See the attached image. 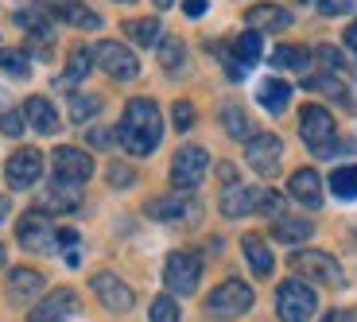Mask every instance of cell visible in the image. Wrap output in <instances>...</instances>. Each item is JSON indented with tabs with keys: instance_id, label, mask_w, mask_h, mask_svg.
<instances>
[{
	"instance_id": "cell-7",
	"label": "cell",
	"mask_w": 357,
	"mask_h": 322,
	"mask_svg": "<svg viewBox=\"0 0 357 322\" xmlns=\"http://www.w3.org/2000/svg\"><path fill=\"white\" fill-rule=\"evenodd\" d=\"M93 63L116 82H132L136 74H140V59H136L125 43H113V39H101V43L93 47Z\"/></svg>"
},
{
	"instance_id": "cell-43",
	"label": "cell",
	"mask_w": 357,
	"mask_h": 322,
	"mask_svg": "<svg viewBox=\"0 0 357 322\" xmlns=\"http://www.w3.org/2000/svg\"><path fill=\"white\" fill-rule=\"evenodd\" d=\"M109 179H113V187H132L136 175H132V167H121V163H113V167H109Z\"/></svg>"
},
{
	"instance_id": "cell-35",
	"label": "cell",
	"mask_w": 357,
	"mask_h": 322,
	"mask_svg": "<svg viewBox=\"0 0 357 322\" xmlns=\"http://www.w3.org/2000/svg\"><path fill=\"white\" fill-rule=\"evenodd\" d=\"M307 86H311V90H322L326 98L342 101V105H349V93H346V86H342V82L334 78V74H322V78H311Z\"/></svg>"
},
{
	"instance_id": "cell-11",
	"label": "cell",
	"mask_w": 357,
	"mask_h": 322,
	"mask_svg": "<svg viewBox=\"0 0 357 322\" xmlns=\"http://www.w3.org/2000/svg\"><path fill=\"white\" fill-rule=\"evenodd\" d=\"M39 175H43V152H36V148H20V152H12L8 163H4V179H8L12 190L36 187Z\"/></svg>"
},
{
	"instance_id": "cell-1",
	"label": "cell",
	"mask_w": 357,
	"mask_h": 322,
	"mask_svg": "<svg viewBox=\"0 0 357 322\" xmlns=\"http://www.w3.org/2000/svg\"><path fill=\"white\" fill-rule=\"evenodd\" d=\"M163 136V116H160V105L148 98H132L125 105V121L116 125V140L121 148L132 155H152L155 144Z\"/></svg>"
},
{
	"instance_id": "cell-10",
	"label": "cell",
	"mask_w": 357,
	"mask_h": 322,
	"mask_svg": "<svg viewBox=\"0 0 357 322\" xmlns=\"http://www.w3.org/2000/svg\"><path fill=\"white\" fill-rule=\"evenodd\" d=\"M245 160L257 175H276L280 160H284V140L276 132H257L245 144Z\"/></svg>"
},
{
	"instance_id": "cell-21",
	"label": "cell",
	"mask_w": 357,
	"mask_h": 322,
	"mask_svg": "<svg viewBox=\"0 0 357 322\" xmlns=\"http://www.w3.org/2000/svg\"><path fill=\"white\" fill-rule=\"evenodd\" d=\"M257 210V190L241 187V183H233V187L222 190V214L225 217H245Z\"/></svg>"
},
{
	"instance_id": "cell-16",
	"label": "cell",
	"mask_w": 357,
	"mask_h": 322,
	"mask_svg": "<svg viewBox=\"0 0 357 322\" xmlns=\"http://www.w3.org/2000/svg\"><path fill=\"white\" fill-rule=\"evenodd\" d=\"M245 24H249V31H284V27H291V12L280 8V4H252L249 12H245Z\"/></svg>"
},
{
	"instance_id": "cell-29",
	"label": "cell",
	"mask_w": 357,
	"mask_h": 322,
	"mask_svg": "<svg viewBox=\"0 0 357 322\" xmlns=\"http://www.w3.org/2000/svg\"><path fill=\"white\" fill-rule=\"evenodd\" d=\"M16 20H20V27H24L27 36H36V39H43V43H51V20H47L43 8H24Z\"/></svg>"
},
{
	"instance_id": "cell-17",
	"label": "cell",
	"mask_w": 357,
	"mask_h": 322,
	"mask_svg": "<svg viewBox=\"0 0 357 322\" xmlns=\"http://www.w3.org/2000/svg\"><path fill=\"white\" fill-rule=\"evenodd\" d=\"M39 291H43V276H39L36 268H12V276H8V299L12 303H20V307L36 303Z\"/></svg>"
},
{
	"instance_id": "cell-27",
	"label": "cell",
	"mask_w": 357,
	"mask_h": 322,
	"mask_svg": "<svg viewBox=\"0 0 357 322\" xmlns=\"http://www.w3.org/2000/svg\"><path fill=\"white\" fill-rule=\"evenodd\" d=\"M307 59H311V51L307 47H295V43H280L272 51V66L276 70H307Z\"/></svg>"
},
{
	"instance_id": "cell-26",
	"label": "cell",
	"mask_w": 357,
	"mask_h": 322,
	"mask_svg": "<svg viewBox=\"0 0 357 322\" xmlns=\"http://www.w3.org/2000/svg\"><path fill=\"white\" fill-rule=\"evenodd\" d=\"M89 66H93V51H89V47H74V51L66 54V70H63V78H59V86H78L89 74Z\"/></svg>"
},
{
	"instance_id": "cell-36",
	"label": "cell",
	"mask_w": 357,
	"mask_h": 322,
	"mask_svg": "<svg viewBox=\"0 0 357 322\" xmlns=\"http://www.w3.org/2000/svg\"><path fill=\"white\" fill-rule=\"evenodd\" d=\"M160 63H163V70H178L183 66V43L178 39H160Z\"/></svg>"
},
{
	"instance_id": "cell-24",
	"label": "cell",
	"mask_w": 357,
	"mask_h": 322,
	"mask_svg": "<svg viewBox=\"0 0 357 322\" xmlns=\"http://www.w3.org/2000/svg\"><path fill=\"white\" fill-rule=\"evenodd\" d=\"M314 233V225L307 222V217H276V222H272V237H276L280 245H303L307 237H311Z\"/></svg>"
},
{
	"instance_id": "cell-33",
	"label": "cell",
	"mask_w": 357,
	"mask_h": 322,
	"mask_svg": "<svg viewBox=\"0 0 357 322\" xmlns=\"http://www.w3.org/2000/svg\"><path fill=\"white\" fill-rule=\"evenodd\" d=\"M0 70L12 74V78H27L31 74V59L24 51H12V47H0Z\"/></svg>"
},
{
	"instance_id": "cell-44",
	"label": "cell",
	"mask_w": 357,
	"mask_h": 322,
	"mask_svg": "<svg viewBox=\"0 0 357 322\" xmlns=\"http://www.w3.org/2000/svg\"><path fill=\"white\" fill-rule=\"evenodd\" d=\"M206 8H210V4H206V0H183V12H187L190 20L206 16Z\"/></svg>"
},
{
	"instance_id": "cell-41",
	"label": "cell",
	"mask_w": 357,
	"mask_h": 322,
	"mask_svg": "<svg viewBox=\"0 0 357 322\" xmlns=\"http://www.w3.org/2000/svg\"><path fill=\"white\" fill-rule=\"evenodd\" d=\"M357 0H319V12L322 16H349Z\"/></svg>"
},
{
	"instance_id": "cell-22",
	"label": "cell",
	"mask_w": 357,
	"mask_h": 322,
	"mask_svg": "<svg viewBox=\"0 0 357 322\" xmlns=\"http://www.w3.org/2000/svg\"><path fill=\"white\" fill-rule=\"evenodd\" d=\"M54 20H63V24H70V27H101V16L93 8H86V4H78V0H59L54 4Z\"/></svg>"
},
{
	"instance_id": "cell-23",
	"label": "cell",
	"mask_w": 357,
	"mask_h": 322,
	"mask_svg": "<svg viewBox=\"0 0 357 322\" xmlns=\"http://www.w3.org/2000/svg\"><path fill=\"white\" fill-rule=\"evenodd\" d=\"M257 101L268 109V113H284L287 101H291V86L284 78H264L257 86Z\"/></svg>"
},
{
	"instance_id": "cell-19",
	"label": "cell",
	"mask_w": 357,
	"mask_h": 322,
	"mask_svg": "<svg viewBox=\"0 0 357 322\" xmlns=\"http://www.w3.org/2000/svg\"><path fill=\"white\" fill-rule=\"evenodd\" d=\"M24 116L31 121V128H36V132H43V136L59 132V113H54V105L47 98H27Z\"/></svg>"
},
{
	"instance_id": "cell-32",
	"label": "cell",
	"mask_w": 357,
	"mask_h": 322,
	"mask_svg": "<svg viewBox=\"0 0 357 322\" xmlns=\"http://www.w3.org/2000/svg\"><path fill=\"white\" fill-rule=\"evenodd\" d=\"M101 105H105V101H101L98 93H74L70 98V121H93V116L101 113Z\"/></svg>"
},
{
	"instance_id": "cell-39",
	"label": "cell",
	"mask_w": 357,
	"mask_h": 322,
	"mask_svg": "<svg viewBox=\"0 0 357 322\" xmlns=\"http://www.w3.org/2000/svg\"><path fill=\"white\" fill-rule=\"evenodd\" d=\"M314 54H319V63H322V70H326V74H338L342 66H346V59H342V51H338V47H331V43H322Z\"/></svg>"
},
{
	"instance_id": "cell-6",
	"label": "cell",
	"mask_w": 357,
	"mask_h": 322,
	"mask_svg": "<svg viewBox=\"0 0 357 322\" xmlns=\"http://www.w3.org/2000/svg\"><path fill=\"white\" fill-rule=\"evenodd\" d=\"M287 264H291L295 276H307V279H314V284H331V287L342 284V264L331 256V252L295 249L291 256H287Z\"/></svg>"
},
{
	"instance_id": "cell-48",
	"label": "cell",
	"mask_w": 357,
	"mask_h": 322,
	"mask_svg": "<svg viewBox=\"0 0 357 322\" xmlns=\"http://www.w3.org/2000/svg\"><path fill=\"white\" fill-rule=\"evenodd\" d=\"M346 47H349V51L357 54V20H354V24L346 27Z\"/></svg>"
},
{
	"instance_id": "cell-4",
	"label": "cell",
	"mask_w": 357,
	"mask_h": 322,
	"mask_svg": "<svg viewBox=\"0 0 357 322\" xmlns=\"http://www.w3.org/2000/svg\"><path fill=\"white\" fill-rule=\"evenodd\" d=\"M198 279H202V256L198 252H171L167 264H163V284H167L171 296H195Z\"/></svg>"
},
{
	"instance_id": "cell-47",
	"label": "cell",
	"mask_w": 357,
	"mask_h": 322,
	"mask_svg": "<svg viewBox=\"0 0 357 322\" xmlns=\"http://www.w3.org/2000/svg\"><path fill=\"white\" fill-rule=\"evenodd\" d=\"M109 140H113V132H105V128H93V132H89V144H98V148Z\"/></svg>"
},
{
	"instance_id": "cell-9",
	"label": "cell",
	"mask_w": 357,
	"mask_h": 322,
	"mask_svg": "<svg viewBox=\"0 0 357 322\" xmlns=\"http://www.w3.org/2000/svg\"><path fill=\"white\" fill-rule=\"evenodd\" d=\"M334 132H338V128H334L331 109H322V105H303V109H299V136L311 144L314 155H319L322 148H331Z\"/></svg>"
},
{
	"instance_id": "cell-38",
	"label": "cell",
	"mask_w": 357,
	"mask_h": 322,
	"mask_svg": "<svg viewBox=\"0 0 357 322\" xmlns=\"http://www.w3.org/2000/svg\"><path fill=\"white\" fill-rule=\"evenodd\" d=\"M257 210L260 214H272V217H284V198L276 190H257Z\"/></svg>"
},
{
	"instance_id": "cell-8",
	"label": "cell",
	"mask_w": 357,
	"mask_h": 322,
	"mask_svg": "<svg viewBox=\"0 0 357 322\" xmlns=\"http://www.w3.org/2000/svg\"><path fill=\"white\" fill-rule=\"evenodd\" d=\"M16 237L31 252H54V245H59V229L51 225V217L43 210H27L16 225Z\"/></svg>"
},
{
	"instance_id": "cell-46",
	"label": "cell",
	"mask_w": 357,
	"mask_h": 322,
	"mask_svg": "<svg viewBox=\"0 0 357 322\" xmlns=\"http://www.w3.org/2000/svg\"><path fill=\"white\" fill-rule=\"evenodd\" d=\"M218 175L225 179V187H233V183H237V167H233V163H222V167H218Z\"/></svg>"
},
{
	"instance_id": "cell-31",
	"label": "cell",
	"mask_w": 357,
	"mask_h": 322,
	"mask_svg": "<svg viewBox=\"0 0 357 322\" xmlns=\"http://www.w3.org/2000/svg\"><path fill=\"white\" fill-rule=\"evenodd\" d=\"M233 59H237L245 70H249L252 63H260V36L257 31H241V36H237V43H233Z\"/></svg>"
},
{
	"instance_id": "cell-5",
	"label": "cell",
	"mask_w": 357,
	"mask_h": 322,
	"mask_svg": "<svg viewBox=\"0 0 357 322\" xmlns=\"http://www.w3.org/2000/svg\"><path fill=\"white\" fill-rule=\"evenodd\" d=\"M252 287L245 284V279H225V284H218L214 291H210V299H206V311L214 314V319H241L245 311L252 307Z\"/></svg>"
},
{
	"instance_id": "cell-30",
	"label": "cell",
	"mask_w": 357,
	"mask_h": 322,
	"mask_svg": "<svg viewBox=\"0 0 357 322\" xmlns=\"http://www.w3.org/2000/svg\"><path fill=\"white\" fill-rule=\"evenodd\" d=\"M47 210H78V187H66V183H54L43 194V214Z\"/></svg>"
},
{
	"instance_id": "cell-15",
	"label": "cell",
	"mask_w": 357,
	"mask_h": 322,
	"mask_svg": "<svg viewBox=\"0 0 357 322\" xmlns=\"http://www.w3.org/2000/svg\"><path fill=\"white\" fill-rule=\"evenodd\" d=\"M89 284H93V296H98L101 303L109 307V311H116V314L132 311L136 296H132V287H128L121 276H113V272H98V276L89 279Z\"/></svg>"
},
{
	"instance_id": "cell-25",
	"label": "cell",
	"mask_w": 357,
	"mask_h": 322,
	"mask_svg": "<svg viewBox=\"0 0 357 322\" xmlns=\"http://www.w3.org/2000/svg\"><path fill=\"white\" fill-rule=\"evenodd\" d=\"M218 116H222V128L233 136V140H245V144H249L252 136H257V132H252L249 113H245L241 105H233V101H229V105H222V109H218Z\"/></svg>"
},
{
	"instance_id": "cell-13",
	"label": "cell",
	"mask_w": 357,
	"mask_h": 322,
	"mask_svg": "<svg viewBox=\"0 0 357 322\" xmlns=\"http://www.w3.org/2000/svg\"><path fill=\"white\" fill-rule=\"evenodd\" d=\"M93 175V160L82 148H54V179L66 187H82Z\"/></svg>"
},
{
	"instance_id": "cell-50",
	"label": "cell",
	"mask_w": 357,
	"mask_h": 322,
	"mask_svg": "<svg viewBox=\"0 0 357 322\" xmlns=\"http://www.w3.org/2000/svg\"><path fill=\"white\" fill-rule=\"evenodd\" d=\"M8 214H12V202H8V198H0V222H4Z\"/></svg>"
},
{
	"instance_id": "cell-28",
	"label": "cell",
	"mask_w": 357,
	"mask_h": 322,
	"mask_svg": "<svg viewBox=\"0 0 357 322\" xmlns=\"http://www.w3.org/2000/svg\"><path fill=\"white\" fill-rule=\"evenodd\" d=\"M125 31H128V39H132V43H140V47H155V43H160V20H155V16L128 20Z\"/></svg>"
},
{
	"instance_id": "cell-20",
	"label": "cell",
	"mask_w": 357,
	"mask_h": 322,
	"mask_svg": "<svg viewBox=\"0 0 357 322\" xmlns=\"http://www.w3.org/2000/svg\"><path fill=\"white\" fill-rule=\"evenodd\" d=\"M241 249H245V260H249V268L257 272V276H272V249L264 245V237L260 233H245L241 237Z\"/></svg>"
},
{
	"instance_id": "cell-40",
	"label": "cell",
	"mask_w": 357,
	"mask_h": 322,
	"mask_svg": "<svg viewBox=\"0 0 357 322\" xmlns=\"http://www.w3.org/2000/svg\"><path fill=\"white\" fill-rule=\"evenodd\" d=\"M171 116H175V128H178V132H187V128L195 125V105H190V101H175Z\"/></svg>"
},
{
	"instance_id": "cell-49",
	"label": "cell",
	"mask_w": 357,
	"mask_h": 322,
	"mask_svg": "<svg viewBox=\"0 0 357 322\" xmlns=\"http://www.w3.org/2000/svg\"><path fill=\"white\" fill-rule=\"evenodd\" d=\"M322 322H354V311H331Z\"/></svg>"
},
{
	"instance_id": "cell-52",
	"label": "cell",
	"mask_w": 357,
	"mask_h": 322,
	"mask_svg": "<svg viewBox=\"0 0 357 322\" xmlns=\"http://www.w3.org/2000/svg\"><path fill=\"white\" fill-rule=\"evenodd\" d=\"M0 268H4V245H0Z\"/></svg>"
},
{
	"instance_id": "cell-34",
	"label": "cell",
	"mask_w": 357,
	"mask_h": 322,
	"mask_svg": "<svg viewBox=\"0 0 357 322\" xmlns=\"http://www.w3.org/2000/svg\"><path fill=\"white\" fill-rule=\"evenodd\" d=\"M331 190L338 198H357V167H338L331 175Z\"/></svg>"
},
{
	"instance_id": "cell-18",
	"label": "cell",
	"mask_w": 357,
	"mask_h": 322,
	"mask_svg": "<svg viewBox=\"0 0 357 322\" xmlns=\"http://www.w3.org/2000/svg\"><path fill=\"white\" fill-rule=\"evenodd\" d=\"M287 194H291L295 202H303V206L314 210V206L322 202V179L314 175L311 167H299V171L291 175V183H287Z\"/></svg>"
},
{
	"instance_id": "cell-53",
	"label": "cell",
	"mask_w": 357,
	"mask_h": 322,
	"mask_svg": "<svg viewBox=\"0 0 357 322\" xmlns=\"http://www.w3.org/2000/svg\"><path fill=\"white\" fill-rule=\"evenodd\" d=\"M121 4H128V0H121Z\"/></svg>"
},
{
	"instance_id": "cell-12",
	"label": "cell",
	"mask_w": 357,
	"mask_h": 322,
	"mask_svg": "<svg viewBox=\"0 0 357 322\" xmlns=\"http://www.w3.org/2000/svg\"><path fill=\"white\" fill-rule=\"evenodd\" d=\"M148 214L155 217V222H195L198 214H202V206H198L190 194H183V190H171V194H160L148 202Z\"/></svg>"
},
{
	"instance_id": "cell-51",
	"label": "cell",
	"mask_w": 357,
	"mask_h": 322,
	"mask_svg": "<svg viewBox=\"0 0 357 322\" xmlns=\"http://www.w3.org/2000/svg\"><path fill=\"white\" fill-rule=\"evenodd\" d=\"M171 4H175V0H155V8H171Z\"/></svg>"
},
{
	"instance_id": "cell-14",
	"label": "cell",
	"mask_w": 357,
	"mask_h": 322,
	"mask_svg": "<svg viewBox=\"0 0 357 322\" xmlns=\"http://www.w3.org/2000/svg\"><path fill=\"white\" fill-rule=\"evenodd\" d=\"M70 314H78V296L70 287H54L51 296H43V303L27 311V322H66Z\"/></svg>"
},
{
	"instance_id": "cell-3",
	"label": "cell",
	"mask_w": 357,
	"mask_h": 322,
	"mask_svg": "<svg viewBox=\"0 0 357 322\" xmlns=\"http://www.w3.org/2000/svg\"><path fill=\"white\" fill-rule=\"evenodd\" d=\"M319 307V296H314V287L303 284V279H287L280 284L276 291V314L280 322H307Z\"/></svg>"
},
{
	"instance_id": "cell-45",
	"label": "cell",
	"mask_w": 357,
	"mask_h": 322,
	"mask_svg": "<svg viewBox=\"0 0 357 322\" xmlns=\"http://www.w3.org/2000/svg\"><path fill=\"white\" fill-rule=\"evenodd\" d=\"M59 245L74 252V245H78V233H74V229H59Z\"/></svg>"
},
{
	"instance_id": "cell-2",
	"label": "cell",
	"mask_w": 357,
	"mask_h": 322,
	"mask_svg": "<svg viewBox=\"0 0 357 322\" xmlns=\"http://www.w3.org/2000/svg\"><path fill=\"white\" fill-rule=\"evenodd\" d=\"M206 167H210L206 148H198V144H183V148L175 152V160H171V187L183 190V194L198 190V183L206 179Z\"/></svg>"
},
{
	"instance_id": "cell-37",
	"label": "cell",
	"mask_w": 357,
	"mask_h": 322,
	"mask_svg": "<svg viewBox=\"0 0 357 322\" xmlns=\"http://www.w3.org/2000/svg\"><path fill=\"white\" fill-rule=\"evenodd\" d=\"M148 319H152V322H178V303H175L171 296H155Z\"/></svg>"
},
{
	"instance_id": "cell-42",
	"label": "cell",
	"mask_w": 357,
	"mask_h": 322,
	"mask_svg": "<svg viewBox=\"0 0 357 322\" xmlns=\"http://www.w3.org/2000/svg\"><path fill=\"white\" fill-rule=\"evenodd\" d=\"M0 128H4L8 136H20V132H24V113H16V109H8V113L0 116Z\"/></svg>"
}]
</instances>
